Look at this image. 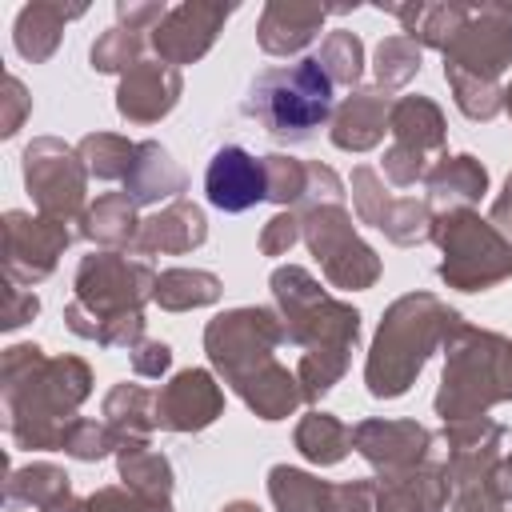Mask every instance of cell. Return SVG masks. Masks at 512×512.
<instances>
[{"mask_svg": "<svg viewBox=\"0 0 512 512\" xmlns=\"http://www.w3.org/2000/svg\"><path fill=\"white\" fill-rule=\"evenodd\" d=\"M332 100V76L320 60L304 56L296 64L264 68L244 96V116L264 124L276 140H304L328 120Z\"/></svg>", "mask_w": 512, "mask_h": 512, "instance_id": "obj_1", "label": "cell"}, {"mask_svg": "<svg viewBox=\"0 0 512 512\" xmlns=\"http://www.w3.org/2000/svg\"><path fill=\"white\" fill-rule=\"evenodd\" d=\"M204 192H208V200H212L220 212H244V208L260 204V200L268 196L264 168H260V160H252L244 148L228 144V148H220V152L208 160Z\"/></svg>", "mask_w": 512, "mask_h": 512, "instance_id": "obj_2", "label": "cell"}]
</instances>
